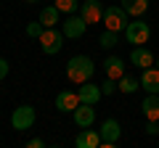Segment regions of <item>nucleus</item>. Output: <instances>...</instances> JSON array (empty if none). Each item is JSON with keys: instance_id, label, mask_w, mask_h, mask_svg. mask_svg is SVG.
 <instances>
[{"instance_id": "obj_1", "label": "nucleus", "mask_w": 159, "mask_h": 148, "mask_svg": "<svg viewBox=\"0 0 159 148\" xmlns=\"http://www.w3.org/2000/svg\"><path fill=\"white\" fill-rule=\"evenodd\" d=\"M93 74H96V66H93V61H90L88 56H74V58H69V63H66V77H69V82L82 85V82L93 80Z\"/></svg>"}, {"instance_id": "obj_2", "label": "nucleus", "mask_w": 159, "mask_h": 148, "mask_svg": "<svg viewBox=\"0 0 159 148\" xmlns=\"http://www.w3.org/2000/svg\"><path fill=\"white\" fill-rule=\"evenodd\" d=\"M125 37H127V42H130V45H146L148 37H151V24H148V21H141V19L127 21Z\"/></svg>"}, {"instance_id": "obj_3", "label": "nucleus", "mask_w": 159, "mask_h": 148, "mask_svg": "<svg viewBox=\"0 0 159 148\" xmlns=\"http://www.w3.org/2000/svg\"><path fill=\"white\" fill-rule=\"evenodd\" d=\"M37 40H40V48H43L45 56H56L64 48V32H58V29H53V27H45Z\"/></svg>"}, {"instance_id": "obj_4", "label": "nucleus", "mask_w": 159, "mask_h": 148, "mask_svg": "<svg viewBox=\"0 0 159 148\" xmlns=\"http://www.w3.org/2000/svg\"><path fill=\"white\" fill-rule=\"evenodd\" d=\"M103 27L106 29H114V32H125L127 27V13L122 6H109L103 8Z\"/></svg>"}, {"instance_id": "obj_5", "label": "nucleus", "mask_w": 159, "mask_h": 148, "mask_svg": "<svg viewBox=\"0 0 159 148\" xmlns=\"http://www.w3.org/2000/svg\"><path fill=\"white\" fill-rule=\"evenodd\" d=\"M34 119H37L34 108L24 103V106L13 108V114H11V127H13V130H19V132H24V130H29V127L34 124Z\"/></svg>"}, {"instance_id": "obj_6", "label": "nucleus", "mask_w": 159, "mask_h": 148, "mask_svg": "<svg viewBox=\"0 0 159 148\" xmlns=\"http://www.w3.org/2000/svg\"><path fill=\"white\" fill-rule=\"evenodd\" d=\"M85 29H88V21L82 16H77V13H69L66 16V21H64V37H69V40H77V37H82L85 34Z\"/></svg>"}, {"instance_id": "obj_7", "label": "nucleus", "mask_w": 159, "mask_h": 148, "mask_svg": "<svg viewBox=\"0 0 159 148\" xmlns=\"http://www.w3.org/2000/svg\"><path fill=\"white\" fill-rule=\"evenodd\" d=\"M98 132H101V146L103 148H111V146H117L119 135H122V127H119L117 119H106Z\"/></svg>"}, {"instance_id": "obj_8", "label": "nucleus", "mask_w": 159, "mask_h": 148, "mask_svg": "<svg viewBox=\"0 0 159 148\" xmlns=\"http://www.w3.org/2000/svg\"><path fill=\"white\" fill-rule=\"evenodd\" d=\"M80 16L85 19L88 24L103 21V6H101V0H85V3L80 6Z\"/></svg>"}, {"instance_id": "obj_9", "label": "nucleus", "mask_w": 159, "mask_h": 148, "mask_svg": "<svg viewBox=\"0 0 159 148\" xmlns=\"http://www.w3.org/2000/svg\"><path fill=\"white\" fill-rule=\"evenodd\" d=\"M74 146H77V148H98V146H101V132L90 130V127H82L80 135L74 137Z\"/></svg>"}, {"instance_id": "obj_10", "label": "nucleus", "mask_w": 159, "mask_h": 148, "mask_svg": "<svg viewBox=\"0 0 159 148\" xmlns=\"http://www.w3.org/2000/svg\"><path fill=\"white\" fill-rule=\"evenodd\" d=\"M72 114H74V124L77 127H93V122H96V108L90 103H80Z\"/></svg>"}, {"instance_id": "obj_11", "label": "nucleus", "mask_w": 159, "mask_h": 148, "mask_svg": "<svg viewBox=\"0 0 159 148\" xmlns=\"http://www.w3.org/2000/svg\"><path fill=\"white\" fill-rule=\"evenodd\" d=\"M77 95H80V101H82V103L96 106V103L103 98V93H101V85H93V82L88 80V82H82V87L77 90Z\"/></svg>"}, {"instance_id": "obj_12", "label": "nucleus", "mask_w": 159, "mask_h": 148, "mask_svg": "<svg viewBox=\"0 0 159 148\" xmlns=\"http://www.w3.org/2000/svg\"><path fill=\"white\" fill-rule=\"evenodd\" d=\"M80 95L77 93H69V90H64V93H58L56 95V108L58 111H64V114H69V111H74V108L80 106Z\"/></svg>"}, {"instance_id": "obj_13", "label": "nucleus", "mask_w": 159, "mask_h": 148, "mask_svg": "<svg viewBox=\"0 0 159 148\" xmlns=\"http://www.w3.org/2000/svg\"><path fill=\"white\" fill-rule=\"evenodd\" d=\"M141 111L146 114V119L159 122V93H148L141 103Z\"/></svg>"}, {"instance_id": "obj_14", "label": "nucleus", "mask_w": 159, "mask_h": 148, "mask_svg": "<svg viewBox=\"0 0 159 148\" xmlns=\"http://www.w3.org/2000/svg\"><path fill=\"white\" fill-rule=\"evenodd\" d=\"M141 87H143L146 93H159V69H157V66L143 69V74H141Z\"/></svg>"}, {"instance_id": "obj_15", "label": "nucleus", "mask_w": 159, "mask_h": 148, "mask_svg": "<svg viewBox=\"0 0 159 148\" xmlns=\"http://www.w3.org/2000/svg\"><path fill=\"white\" fill-rule=\"evenodd\" d=\"M130 61H133V66H138V69H148V66H154V56H151V50H146L143 45L133 48Z\"/></svg>"}, {"instance_id": "obj_16", "label": "nucleus", "mask_w": 159, "mask_h": 148, "mask_svg": "<svg viewBox=\"0 0 159 148\" xmlns=\"http://www.w3.org/2000/svg\"><path fill=\"white\" fill-rule=\"evenodd\" d=\"M103 69H106L109 80H119V77L125 74V61H122L119 56H109L106 61H103Z\"/></svg>"}, {"instance_id": "obj_17", "label": "nucleus", "mask_w": 159, "mask_h": 148, "mask_svg": "<svg viewBox=\"0 0 159 148\" xmlns=\"http://www.w3.org/2000/svg\"><path fill=\"white\" fill-rule=\"evenodd\" d=\"M122 8H125L127 16H143L148 11V0H122Z\"/></svg>"}, {"instance_id": "obj_18", "label": "nucleus", "mask_w": 159, "mask_h": 148, "mask_svg": "<svg viewBox=\"0 0 159 148\" xmlns=\"http://www.w3.org/2000/svg\"><path fill=\"white\" fill-rule=\"evenodd\" d=\"M117 85H119V90L122 93H127V95H133V93L138 90V87H141V80H135V77H130V74H122V77H119L117 80Z\"/></svg>"}, {"instance_id": "obj_19", "label": "nucleus", "mask_w": 159, "mask_h": 148, "mask_svg": "<svg viewBox=\"0 0 159 148\" xmlns=\"http://www.w3.org/2000/svg\"><path fill=\"white\" fill-rule=\"evenodd\" d=\"M58 8L56 6H48V8H43V11H40V24H43V27H56L58 24Z\"/></svg>"}, {"instance_id": "obj_20", "label": "nucleus", "mask_w": 159, "mask_h": 148, "mask_svg": "<svg viewBox=\"0 0 159 148\" xmlns=\"http://www.w3.org/2000/svg\"><path fill=\"white\" fill-rule=\"evenodd\" d=\"M119 42V32H114V29H103L101 37H98V45L103 48V50H109V48H114Z\"/></svg>"}, {"instance_id": "obj_21", "label": "nucleus", "mask_w": 159, "mask_h": 148, "mask_svg": "<svg viewBox=\"0 0 159 148\" xmlns=\"http://www.w3.org/2000/svg\"><path fill=\"white\" fill-rule=\"evenodd\" d=\"M77 6H80L77 0H56V8H58L61 13H66V16H69V13H74V11H77Z\"/></svg>"}, {"instance_id": "obj_22", "label": "nucleus", "mask_w": 159, "mask_h": 148, "mask_svg": "<svg viewBox=\"0 0 159 148\" xmlns=\"http://www.w3.org/2000/svg\"><path fill=\"white\" fill-rule=\"evenodd\" d=\"M43 29H45V27H43L40 21H32V24H27V37H34V40H37L40 34H43Z\"/></svg>"}, {"instance_id": "obj_23", "label": "nucleus", "mask_w": 159, "mask_h": 148, "mask_svg": "<svg viewBox=\"0 0 159 148\" xmlns=\"http://www.w3.org/2000/svg\"><path fill=\"white\" fill-rule=\"evenodd\" d=\"M117 90H119L117 80H109V77H106V82H103V85H101V93H103V95H114V93H117Z\"/></svg>"}, {"instance_id": "obj_24", "label": "nucleus", "mask_w": 159, "mask_h": 148, "mask_svg": "<svg viewBox=\"0 0 159 148\" xmlns=\"http://www.w3.org/2000/svg\"><path fill=\"white\" fill-rule=\"evenodd\" d=\"M146 135H159V122H151V119H148V124H146Z\"/></svg>"}, {"instance_id": "obj_25", "label": "nucleus", "mask_w": 159, "mask_h": 148, "mask_svg": "<svg viewBox=\"0 0 159 148\" xmlns=\"http://www.w3.org/2000/svg\"><path fill=\"white\" fill-rule=\"evenodd\" d=\"M8 72H11L8 61H6V58H0V80H3V77H8Z\"/></svg>"}, {"instance_id": "obj_26", "label": "nucleus", "mask_w": 159, "mask_h": 148, "mask_svg": "<svg viewBox=\"0 0 159 148\" xmlns=\"http://www.w3.org/2000/svg\"><path fill=\"white\" fill-rule=\"evenodd\" d=\"M27 146H29V148H43V146H45V140H40V137H32Z\"/></svg>"}, {"instance_id": "obj_27", "label": "nucleus", "mask_w": 159, "mask_h": 148, "mask_svg": "<svg viewBox=\"0 0 159 148\" xmlns=\"http://www.w3.org/2000/svg\"><path fill=\"white\" fill-rule=\"evenodd\" d=\"M27 3H40V0H27Z\"/></svg>"}, {"instance_id": "obj_28", "label": "nucleus", "mask_w": 159, "mask_h": 148, "mask_svg": "<svg viewBox=\"0 0 159 148\" xmlns=\"http://www.w3.org/2000/svg\"><path fill=\"white\" fill-rule=\"evenodd\" d=\"M157 69H159V58H157Z\"/></svg>"}]
</instances>
